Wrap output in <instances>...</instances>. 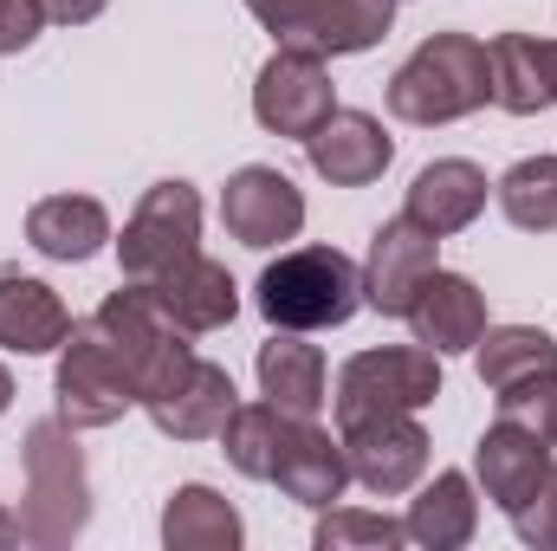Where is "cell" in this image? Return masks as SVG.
<instances>
[{"mask_svg": "<svg viewBox=\"0 0 557 551\" xmlns=\"http://www.w3.org/2000/svg\"><path fill=\"white\" fill-rule=\"evenodd\" d=\"M273 487L292 506H305V513H324V506L344 500L350 461H344V441H337L331 428H318V415H311V421H292L285 454H278V467H273Z\"/></svg>", "mask_w": 557, "mask_h": 551, "instance_id": "17", "label": "cell"}, {"mask_svg": "<svg viewBox=\"0 0 557 551\" xmlns=\"http://www.w3.org/2000/svg\"><path fill=\"white\" fill-rule=\"evenodd\" d=\"M7 546H26V532H20V513H7V506H0V551Z\"/></svg>", "mask_w": 557, "mask_h": 551, "instance_id": "34", "label": "cell"}, {"mask_svg": "<svg viewBox=\"0 0 557 551\" xmlns=\"http://www.w3.org/2000/svg\"><path fill=\"white\" fill-rule=\"evenodd\" d=\"M111 247H117L124 279L156 285L169 267H182L188 254H201V188L182 182V175L156 182V188L137 201V215L124 221V234H117Z\"/></svg>", "mask_w": 557, "mask_h": 551, "instance_id": "7", "label": "cell"}, {"mask_svg": "<svg viewBox=\"0 0 557 551\" xmlns=\"http://www.w3.org/2000/svg\"><path fill=\"white\" fill-rule=\"evenodd\" d=\"M403 325L416 331V344H428L434 357H460V351H473L480 338H486V292L473 285L467 273H447V267H434V273L421 279L416 305L403 311Z\"/></svg>", "mask_w": 557, "mask_h": 551, "instance_id": "15", "label": "cell"}, {"mask_svg": "<svg viewBox=\"0 0 557 551\" xmlns=\"http://www.w3.org/2000/svg\"><path fill=\"white\" fill-rule=\"evenodd\" d=\"M493 105V59L473 33H428L389 78V118L441 131Z\"/></svg>", "mask_w": 557, "mask_h": 551, "instance_id": "1", "label": "cell"}, {"mask_svg": "<svg viewBox=\"0 0 557 551\" xmlns=\"http://www.w3.org/2000/svg\"><path fill=\"white\" fill-rule=\"evenodd\" d=\"M253 305L273 331H337L363 311V260L337 247H285L253 279Z\"/></svg>", "mask_w": 557, "mask_h": 551, "instance_id": "3", "label": "cell"}, {"mask_svg": "<svg viewBox=\"0 0 557 551\" xmlns=\"http://www.w3.org/2000/svg\"><path fill=\"white\" fill-rule=\"evenodd\" d=\"M434 267H441V234H428L409 215L383 221L370 234V254H363V305L383 318H403Z\"/></svg>", "mask_w": 557, "mask_h": 551, "instance_id": "12", "label": "cell"}, {"mask_svg": "<svg viewBox=\"0 0 557 551\" xmlns=\"http://www.w3.org/2000/svg\"><path fill=\"white\" fill-rule=\"evenodd\" d=\"M156 298H162V311H169L188 338L227 331V325L240 318V285H234V273H227L221 260H208V254H188L182 267H169V273L156 279Z\"/></svg>", "mask_w": 557, "mask_h": 551, "instance_id": "22", "label": "cell"}, {"mask_svg": "<svg viewBox=\"0 0 557 551\" xmlns=\"http://www.w3.org/2000/svg\"><path fill=\"white\" fill-rule=\"evenodd\" d=\"M20 467H26V500H20V532L26 546H72L91 526V474H85V448L78 428L46 415L26 428L20 441Z\"/></svg>", "mask_w": 557, "mask_h": 551, "instance_id": "2", "label": "cell"}, {"mask_svg": "<svg viewBox=\"0 0 557 551\" xmlns=\"http://www.w3.org/2000/svg\"><path fill=\"white\" fill-rule=\"evenodd\" d=\"M253 377H260V396L292 421H311L331 403V370H324V351L311 344V331H273L253 357Z\"/></svg>", "mask_w": 557, "mask_h": 551, "instance_id": "18", "label": "cell"}, {"mask_svg": "<svg viewBox=\"0 0 557 551\" xmlns=\"http://www.w3.org/2000/svg\"><path fill=\"white\" fill-rule=\"evenodd\" d=\"M331 7L337 0H247V13L278 46H298V52H318V59H324V39H331Z\"/></svg>", "mask_w": 557, "mask_h": 551, "instance_id": "29", "label": "cell"}, {"mask_svg": "<svg viewBox=\"0 0 557 551\" xmlns=\"http://www.w3.org/2000/svg\"><path fill=\"white\" fill-rule=\"evenodd\" d=\"M552 441H539L532 428H512V421H499L493 415V428L473 441V487H480V500H493L506 519L545 487V474H552Z\"/></svg>", "mask_w": 557, "mask_h": 551, "instance_id": "14", "label": "cell"}, {"mask_svg": "<svg viewBox=\"0 0 557 551\" xmlns=\"http://www.w3.org/2000/svg\"><path fill=\"white\" fill-rule=\"evenodd\" d=\"M91 325H98L104 344L124 357V370H131V383H137V403H143V390H156L169 370H182V364L195 357L188 331L162 311L156 285H143V279H124V285L91 311Z\"/></svg>", "mask_w": 557, "mask_h": 551, "instance_id": "6", "label": "cell"}, {"mask_svg": "<svg viewBox=\"0 0 557 551\" xmlns=\"http://www.w3.org/2000/svg\"><path fill=\"white\" fill-rule=\"evenodd\" d=\"M240 539H247V519L214 487L188 480L169 493V506H162V546L169 551H240Z\"/></svg>", "mask_w": 557, "mask_h": 551, "instance_id": "24", "label": "cell"}, {"mask_svg": "<svg viewBox=\"0 0 557 551\" xmlns=\"http://www.w3.org/2000/svg\"><path fill=\"white\" fill-rule=\"evenodd\" d=\"M493 403H499V421L532 428L539 441L557 448V370H539V377H519V383L493 390Z\"/></svg>", "mask_w": 557, "mask_h": 551, "instance_id": "30", "label": "cell"}, {"mask_svg": "<svg viewBox=\"0 0 557 551\" xmlns=\"http://www.w3.org/2000/svg\"><path fill=\"white\" fill-rule=\"evenodd\" d=\"M285 434H292V415L273 409V403L260 396V403H240V409L227 415V428H221L214 441H221V454H227L234 474H247V480H273L278 454H285Z\"/></svg>", "mask_w": 557, "mask_h": 551, "instance_id": "26", "label": "cell"}, {"mask_svg": "<svg viewBox=\"0 0 557 551\" xmlns=\"http://www.w3.org/2000/svg\"><path fill=\"white\" fill-rule=\"evenodd\" d=\"M434 396H441V357L428 344H376V351H357L337 370L331 409H337V421H357V415H421Z\"/></svg>", "mask_w": 557, "mask_h": 551, "instance_id": "5", "label": "cell"}, {"mask_svg": "<svg viewBox=\"0 0 557 551\" xmlns=\"http://www.w3.org/2000/svg\"><path fill=\"white\" fill-rule=\"evenodd\" d=\"M46 7V20H59V26H91L111 0H39Z\"/></svg>", "mask_w": 557, "mask_h": 551, "instance_id": "33", "label": "cell"}, {"mask_svg": "<svg viewBox=\"0 0 557 551\" xmlns=\"http://www.w3.org/2000/svg\"><path fill=\"white\" fill-rule=\"evenodd\" d=\"M111 215L98 195H46L26 208V247L39 260H59V267H85L111 247Z\"/></svg>", "mask_w": 557, "mask_h": 551, "instance_id": "19", "label": "cell"}, {"mask_svg": "<svg viewBox=\"0 0 557 551\" xmlns=\"http://www.w3.org/2000/svg\"><path fill=\"white\" fill-rule=\"evenodd\" d=\"M337 441H344L350 480L376 500H403L428 480V428L416 415H357V421H337Z\"/></svg>", "mask_w": 557, "mask_h": 551, "instance_id": "8", "label": "cell"}, {"mask_svg": "<svg viewBox=\"0 0 557 551\" xmlns=\"http://www.w3.org/2000/svg\"><path fill=\"white\" fill-rule=\"evenodd\" d=\"M221 228H227V241H240L253 254H273V247L305 234V195H298V182L285 169L247 162L221 188Z\"/></svg>", "mask_w": 557, "mask_h": 551, "instance_id": "10", "label": "cell"}, {"mask_svg": "<svg viewBox=\"0 0 557 551\" xmlns=\"http://www.w3.org/2000/svg\"><path fill=\"white\" fill-rule=\"evenodd\" d=\"M493 195L519 234H557V156H519Z\"/></svg>", "mask_w": 557, "mask_h": 551, "instance_id": "27", "label": "cell"}, {"mask_svg": "<svg viewBox=\"0 0 557 551\" xmlns=\"http://www.w3.org/2000/svg\"><path fill=\"white\" fill-rule=\"evenodd\" d=\"M39 33H46V7L39 0H0V59L26 52Z\"/></svg>", "mask_w": 557, "mask_h": 551, "instance_id": "32", "label": "cell"}, {"mask_svg": "<svg viewBox=\"0 0 557 551\" xmlns=\"http://www.w3.org/2000/svg\"><path fill=\"white\" fill-rule=\"evenodd\" d=\"M311 546H318V551H396V546H409V532H403V519H389V513L324 506V513H318Z\"/></svg>", "mask_w": 557, "mask_h": 551, "instance_id": "28", "label": "cell"}, {"mask_svg": "<svg viewBox=\"0 0 557 551\" xmlns=\"http://www.w3.org/2000/svg\"><path fill=\"white\" fill-rule=\"evenodd\" d=\"M486 195H493V182H486L480 162H467V156H434V162L416 169L403 215L447 241V234H467V228L486 215Z\"/></svg>", "mask_w": 557, "mask_h": 551, "instance_id": "16", "label": "cell"}, {"mask_svg": "<svg viewBox=\"0 0 557 551\" xmlns=\"http://www.w3.org/2000/svg\"><path fill=\"white\" fill-rule=\"evenodd\" d=\"M72 311L65 298L33 273H0V351L7 357H59V344L72 338Z\"/></svg>", "mask_w": 557, "mask_h": 551, "instance_id": "20", "label": "cell"}, {"mask_svg": "<svg viewBox=\"0 0 557 551\" xmlns=\"http://www.w3.org/2000/svg\"><path fill=\"white\" fill-rule=\"evenodd\" d=\"M13 409V377H7V364H0V415Z\"/></svg>", "mask_w": 557, "mask_h": 551, "instance_id": "35", "label": "cell"}, {"mask_svg": "<svg viewBox=\"0 0 557 551\" xmlns=\"http://www.w3.org/2000/svg\"><path fill=\"white\" fill-rule=\"evenodd\" d=\"M331 111H337V85H331V72H324L318 52L278 46L273 59L260 65V78H253V124L267 137L305 143Z\"/></svg>", "mask_w": 557, "mask_h": 551, "instance_id": "9", "label": "cell"}, {"mask_svg": "<svg viewBox=\"0 0 557 551\" xmlns=\"http://www.w3.org/2000/svg\"><path fill=\"white\" fill-rule=\"evenodd\" d=\"M403 532H409V546H421V551L473 546V532H480V487H473V474L441 467L434 480H421L416 500H409V513H403Z\"/></svg>", "mask_w": 557, "mask_h": 551, "instance_id": "23", "label": "cell"}, {"mask_svg": "<svg viewBox=\"0 0 557 551\" xmlns=\"http://www.w3.org/2000/svg\"><path fill=\"white\" fill-rule=\"evenodd\" d=\"M473 370L486 390H506L519 377L557 370V338L545 325H486V338L473 344Z\"/></svg>", "mask_w": 557, "mask_h": 551, "instance_id": "25", "label": "cell"}, {"mask_svg": "<svg viewBox=\"0 0 557 551\" xmlns=\"http://www.w3.org/2000/svg\"><path fill=\"white\" fill-rule=\"evenodd\" d=\"M52 403L59 421H72L78 434L85 428H111L137 409V383L124 370V357L104 344V331L91 318L72 325V338L59 344V364H52Z\"/></svg>", "mask_w": 557, "mask_h": 551, "instance_id": "4", "label": "cell"}, {"mask_svg": "<svg viewBox=\"0 0 557 551\" xmlns=\"http://www.w3.org/2000/svg\"><path fill=\"white\" fill-rule=\"evenodd\" d=\"M305 162H311V175L331 182V188H370V182H383V169L396 162V137L383 131V118L337 105V111L305 137Z\"/></svg>", "mask_w": 557, "mask_h": 551, "instance_id": "13", "label": "cell"}, {"mask_svg": "<svg viewBox=\"0 0 557 551\" xmlns=\"http://www.w3.org/2000/svg\"><path fill=\"white\" fill-rule=\"evenodd\" d=\"M493 59V105L506 118H539L557 111V39L539 33H499L486 46Z\"/></svg>", "mask_w": 557, "mask_h": 551, "instance_id": "21", "label": "cell"}, {"mask_svg": "<svg viewBox=\"0 0 557 551\" xmlns=\"http://www.w3.org/2000/svg\"><path fill=\"white\" fill-rule=\"evenodd\" d=\"M137 409L149 415L156 434H169V441H214V434L227 428V415L240 409V390H234V377H227L221 364L188 357V364L169 370L156 390H143Z\"/></svg>", "mask_w": 557, "mask_h": 551, "instance_id": "11", "label": "cell"}, {"mask_svg": "<svg viewBox=\"0 0 557 551\" xmlns=\"http://www.w3.org/2000/svg\"><path fill=\"white\" fill-rule=\"evenodd\" d=\"M512 532H519L525 546H539V551H557V467L545 474V487L512 513Z\"/></svg>", "mask_w": 557, "mask_h": 551, "instance_id": "31", "label": "cell"}]
</instances>
